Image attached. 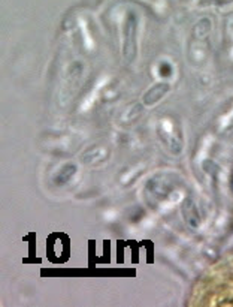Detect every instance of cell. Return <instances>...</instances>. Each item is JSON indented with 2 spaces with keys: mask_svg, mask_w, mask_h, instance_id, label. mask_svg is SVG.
Returning <instances> with one entry per match:
<instances>
[{
  "mask_svg": "<svg viewBox=\"0 0 233 307\" xmlns=\"http://www.w3.org/2000/svg\"><path fill=\"white\" fill-rule=\"evenodd\" d=\"M183 212H184L186 220L190 223V226L196 228V226L199 225V213H197V209H196V206H194V202L192 199H187V201L184 202Z\"/></svg>",
  "mask_w": 233,
  "mask_h": 307,
  "instance_id": "obj_1",
  "label": "cell"
},
{
  "mask_svg": "<svg viewBox=\"0 0 233 307\" xmlns=\"http://www.w3.org/2000/svg\"><path fill=\"white\" fill-rule=\"evenodd\" d=\"M167 90V84H158L154 88H151L147 94H145V104H154L155 100H158L164 91Z\"/></svg>",
  "mask_w": 233,
  "mask_h": 307,
  "instance_id": "obj_2",
  "label": "cell"
}]
</instances>
